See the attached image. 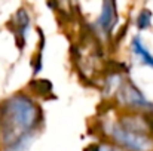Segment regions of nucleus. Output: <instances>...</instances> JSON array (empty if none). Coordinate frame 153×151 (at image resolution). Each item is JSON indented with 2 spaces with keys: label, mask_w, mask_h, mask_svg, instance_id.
Returning a JSON list of instances; mask_svg holds the SVG:
<instances>
[{
  "label": "nucleus",
  "mask_w": 153,
  "mask_h": 151,
  "mask_svg": "<svg viewBox=\"0 0 153 151\" xmlns=\"http://www.w3.org/2000/svg\"><path fill=\"white\" fill-rule=\"evenodd\" d=\"M108 133L117 145L126 151H153V138L150 135L126 129L117 122L110 124Z\"/></svg>",
  "instance_id": "f03ea898"
},
{
  "label": "nucleus",
  "mask_w": 153,
  "mask_h": 151,
  "mask_svg": "<svg viewBox=\"0 0 153 151\" xmlns=\"http://www.w3.org/2000/svg\"><path fill=\"white\" fill-rule=\"evenodd\" d=\"M117 99L128 108L137 111H150L153 110V104L146 99L141 91L131 82H125L117 89Z\"/></svg>",
  "instance_id": "7ed1b4c3"
},
{
  "label": "nucleus",
  "mask_w": 153,
  "mask_h": 151,
  "mask_svg": "<svg viewBox=\"0 0 153 151\" xmlns=\"http://www.w3.org/2000/svg\"><path fill=\"white\" fill-rule=\"evenodd\" d=\"M131 48H132L134 55H135L143 64H146V65H149V67L153 68V55L147 50V48L143 45V42H141L140 37H134V39H132Z\"/></svg>",
  "instance_id": "423d86ee"
},
{
  "label": "nucleus",
  "mask_w": 153,
  "mask_h": 151,
  "mask_svg": "<svg viewBox=\"0 0 153 151\" xmlns=\"http://www.w3.org/2000/svg\"><path fill=\"white\" fill-rule=\"evenodd\" d=\"M98 151H122V150L114 148V147H110V145H101V147H98Z\"/></svg>",
  "instance_id": "9d476101"
},
{
  "label": "nucleus",
  "mask_w": 153,
  "mask_h": 151,
  "mask_svg": "<svg viewBox=\"0 0 153 151\" xmlns=\"http://www.w3.org/2000/svg\"><path fill=\"white\" fill-rule=\"evenodd\" d=\"M117 22V12H116V1L114 0H102L101 13L97 19V27L104 34H110Z\"/></svg>",
  "instance_id": "20e7f679"
},
{
  "label": "nucleus",
  "mask_w": 153,
  "mask_h": 151,
  "mask_svg": "<svg viewBox=\"0 0 153 151\" xmlns=\"http://www.w3.org/2000/svg\"><path fill=\"white\" fill-rule=\"evenodd\" d=\"M152 25V10L143 9L137 16V27L140 30H146Z\"/></svg>",
  "instance_id": "1a4fd4ad"
},
{
  "label": "nucleus",
  "mask_w": 153,
  "mask_h": 151,
  "mask_svg": "<svg viewBox=\"0 0 153 151\" xmlns=\"http://www.w3.org/2000/svg\"><path fill=\"white\" fill-rule=\"evenodd\" d=\"M10 24H12V28H13L16 37L19 39L18 46L22 48L24 42H25V33H27V30L30 27V16H28L27 10L25 9H18V12H16V15H15V18H13V21Z\"/></svg>",
  "instance_id": "39448f33"
},
{
  "label": "nucleus",
  "mask_w": 153,
  "mask_h": 151,
  "mask_svg": "<svg viewBox=\"0 0 153 151\" xmlns=\"http://www.w3.org/2000/svg\"><path fill=\"white\" fill-rule=\"evenodd\" d=\"M0 108V133L4 145H9L19 136L36 130L43 117L40 107L24 94H16L10 96Z\"/></svg>",
  "instance_id": "f257e3e1"
},
{
  "label": "nucleus",
  "mask_w": 153,
  "mask_h": 151,
  "mask_svg": "<svg viewBox=\"0 0 153 151\" xmlns=\"http://www.w3.org/2000/svg\"><path fill=\"white\" fill-rule=\"evenodd\" d=\"M0 123H1V108H0Z\"/></svg>",
  "instance_id": "f8f14e48"
},
{
  "label": "nucleus",
  "mask_w": 153,
  "mask_h": 151,
  "mask_svg": "<svg viewBox=\"0 0 153 151\" xmlns=\"http://www.w3.org/2000/svg\"><path fill=\"white\" fill-rule=\"evenodd\" d=\"M86 151H98V147H95V145H92V147H89Z\"/></svg>",
  "instance_id": "9b49d317"
},
{
  "label": "nucleus",
  "mask_w": 153,
  "mask_h": 151,
  "mask_svg": "<svg viewBox=\"0 0 153 151\" xmlns=\"http://www.w3.org/2000/svg\"><path fill=\"white\" fill-rule=\"evenodd\" d=\"M30 89L37 95H46L52 91V85L49 80H34L30 83Z\"/></svg>",
  "instance_id": "6e6552de"
},
{
  "label": "nucleus",
  "mask_w": 153,
  "mask_h": 151,
  "mask_svg": "<svg viewBox=\"0 0 153 151\" xmlns=\"http://www.w3.org/2000/svg\"><path fill=\"white\" fill-rule=\"evenodd\" d=\"M33 139H34V130L33 132H28V133H25L22 136H19L12 144L6 145V151H27L28 147L31 145Z\"/></svg>",
  "instance_id": "0eeeda50"
}]
</instances>
